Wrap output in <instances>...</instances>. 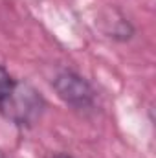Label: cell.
Masks as SVG:
<instances>
[{
	"label": "cell",
	"instance_id": "6da1fadb",
	"mask_svg": "<svg viewBox=\"0 0 156 158\" xmlns=\"http://www.w3.org/2000/svg\"><path fill=\"white\" fill-rule=\"evenodd\" d=\"M46 109L44 98L30 83L17 81L11 92L0 101V112L6 119L18 127H31Z\"/></svg>",
	"mask_w": 156,
	"mask_h": 158
},
{
	"label": "cell",
	"instance_id": "277c9868",
	"mask_svg": "<svg viewBox=\"0 0 156 158\" xmlns=\"http://www.w3.org/2000/svg\"><path fill=\"white\" fill-rule=\"evenodd\" d=\"M48 158H72V156H68V155H64V153H55V155H50Z\"/></svg>",
	"mask_w": 156,
	"mask_h": 158
},
{
	"label": "cell",
	"instance_id": "3957f363",
	"mask_svg": "<svg viewBox=\"0 0 156 158\" xmlns=\"http://www.w3.org/2000/svg\"><path fill=\"white\" fill-rule=\"evenodd\" d=\"M15 83H17V79L13 77L2 64H0V101L11 92V88L15 86Z\"/></svg>",
	"mask_w": 156,
	"mask_h": 158
},
{
	"label": "cell",
	"instance_id": "5b68a950",
	"mask_svg": "<svg viewBox=\"0 0 156 158\" xmlns=\"http://www.w3.org/2000/svg\"><path fill=\"white\" fill-rule=\"evenodd\" d=\"M0 158H9V156L6 155V151H2V149H0Z\"/></svg>",
	"mask_w": 156,
	"mask_h": 158
},
{
	"label": "cell",
	"instance_id": "7a4b0ae2",
	"mask_svg": "<svg viewBox=\"0 0 156 158\" xmlns=\"http://www.w3.org/2000/svg\"><path fill=\"white\" fill-rule=\"evenodd\" d=\"M53 90L66 105H70L77 110L94 107V99H96L94 88L90 86V83L86 79L81 77L76 72L64 70V72L57 74L53 79Z\"/></svg>",
	"mask_w": 156,
	"mask_h": 158
}]
</instances>
